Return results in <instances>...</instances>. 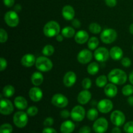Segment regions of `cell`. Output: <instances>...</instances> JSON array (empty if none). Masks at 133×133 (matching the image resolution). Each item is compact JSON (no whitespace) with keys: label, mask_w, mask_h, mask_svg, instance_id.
<instances>
[{"label":"cell","mask_w":133,"mask_h":133,"mask_svg":"<svg viewBox=\"0 0 133 133\" xmlns=\"http://www.w3.org/2000/svg\"><path fill=\"white\" fill-rule=\"evenodd\" d=\"M108 79L113 84L122 85L127 81V75L123 70L115 68L110 71L108 75Z\"/></svg>","instance_id":"obj_1"},{"label":"cell","mask_w":133,"mask_h":133,"mask_svg":"<svg viewBox=\"0 0 133 133\" xmlns=\"http://www.w3.org/2000/svg\"><path fill=\"white\" fill-rule=\"evenodd\" d=\"M43 31L44 35L47 37H55L61 32V26L55 21H49L44 25Z\"/></svg>","instance_id":"obj_2"},{"label":"cell","mask_w":133,"mask_h":133,"mask_svg":"<svg viewBox=\"0 0 133 133\" xmlns=\"http://www.w3.org/2000/svg\"><path fill=\"white\" fill-rule=\"evenodd\" d=\"M35 66L38 71L42 72H48L52 70L53 64L48 57L42 56L36 58Z\"/></svg>","instance_id":"obj_3"},{"label":"cell","mask_w":133,"mask_h":133,"mask_svg":"<svg viewBox=\"0 0 133 133\" xmlns=\"http://www.w3.org/2000/svg\"><path fill=\"white\" fill-rule=\"evenodd\" d=\"M118 34L116 30L111 28H107L104 29L101 32L100 38L101 41L106 44H112L117 38Z\"/></svg>","instance_id":"obj_4"},{"label":"cell","mask_w":133,"mask_h":133,"mask_svg":"<svg viewBox=\"0 0 133 133\" xmlns=\"http://www.w3.org/2000/svg\"><path fill=\"white\" fill-rule=\"evenodd\" d=\"M13 122L18 128H23L28 122V114L23 111H18L14 114Z\"/></svg>","instance_id":"obj_5"},{"label":"cell","mask_w":133,"mask_h":133,"mask_svg":"<svg viewBox=\"0 0 133 133\" xmlns=\"http://www.w3.org/2000/svg\"><path fill=\"white\" fill-rule=\"evenodd\" d=\"M4 20L6 25L10 27H16L19 23V16L14 10L8 11L4 16Z\"/></svg>","instance_id":"obj_6"},{"label":"cell","mask_w":133,"mask_h":133,"mask_svg":"<svg viewBox=\"0 0 133 133\" xmlns=\"http://www.w3.org/2000/svg\"><path fill=\"white\" fill-rule=\"evenodd\" d=\"M85 114V109L81 105H77L71 110L70 117L75 122H81L84 119Z\"/></svg>","instance_id":"obj_7"},{"label":"cell","mask_w":133,"mask_h":133,"mask_svg":"<svg viewBox=\"0 0 133 133\" xmlns=\"http://www.w3.org/2000/svg\"><path fill=\"white\" fill-rule=\"evenodd\" d=\"M109 123L105 118H99L95 121L93 125V129L96 133H105L107 131Z\"/></svg>","instance_id":"obj_8"},{"label":"cell","mask_w":133,"mask_h":133,"mask_svg":"<svg viewBox=\"0 0 133 133\" xmlns=\"http://www.w3.org/2000/svg\"><path fill=\"white\" fill-rule=\"evenodd\" d=\"M111 122L117 127L122 126L125 122V116L120 110H114L110 115Z\"/></svg>","instance_id":"obj_9"},{"label":"cell","mask_w":133,"mask_h":133,"mask_svg":"<svg viewBox=\"0 0 133 133\" xmlns=\"http://www.w3.org/2000/svg\"><path fill=\"white\" fill-rule=\"evenodd\" d=\"M14 111V105L7 99H1L0 101V113L3 115H10Z\"/></svg>","instance_id":"obj_10"},{"label":"cell","mask_w":133,"mask_h":133,"mask_svg":"<svg viewBox=\"0 0 133 133\" xmlns=\"http://www.w3.org/2000/svg\"><path fill=\"white\" fill-rule=\"evenodd\" d=\"M94 56L97 61L103 62H106L109 59V57H110V53L106 48L100 47L96 49L94 53Z\"/></svg>","instance_id":"obj_11"},{"label":"cell","mask_w":133,"mask_h":133,"mask_svg":"<svg viewBox=\"0 0 133 133\" xmlns=\"http://www.w3.org/2000/svg\"><path fill=\"white\" fill-rule=\"evenodd\" d=\"M51 103L58 108H65L68 105V99L63 94H56L52 97Z\"/></svg>","instance_id":"obj_12"},{"label":"cell","mask_w":133,"mask_h":133,"mask_svg":"<svg viewBox=\"0 0 133 133\" xmlns=\"http://www.w3.org/2000/svg\"><path fill=\"white\" fill-rule=\"evenodd\" d=\"M97 109L103 114H107L113 109V103L109 99H103L97 103Z\"/></svg>","instance_id":"obj_13"},{"label":"cell","mask_w":133,"mask_h":133,"mask_svg":"<svg viewBox=\"0 0 133 133\" xmlns=\"http://www.w3.org/2000/svg\"><path fill=\"white\" fill-rule=\"evenodd\" d=\"M92 58H93V54L92 51L87 49H84L78 53L77 57L78 62L83 64H86L90 62Z\"/></svg>","instance_id":"obj_14"},{"label":"cell","mask_w":133,"mask_h":133,"mask_svg":"<svg viewBox=\"0 0 133 133\" xmlns=\"http://www.w3.org/2000/svg\"><path fill=\"white\" fill-rule=\"evenodd\" d=\"M77 81V75L74 71H68L66 74L64 75L63 78V83L65 87H73L76 83Z\"/></svg>","instance_id":"obj_15"},{"label":"cell","mask_w":133,"mask_h":133,"mask_svg":"<svg viewBox=\"0 0 133 133\" xmlns=\"http://www.w3.org/2000/svg\"><path fill=\"white\" fill-rule=\"evenodd\" d=\"M29 96L32 101L38 102L42 99L43 92L38 87H32L29 90Z\"/></svg>","instance_id":"obj_16"},{"label":"cell","mask_w":133,"mask_h":133,"mask_svg":"<svg viewBox=\"0 0 133 133\" xmlns=\"http://www.w3.org/2000/svg\"><path fill=\"white\" fill-rule=\"evenodd\" d=\"M36 57L32 54H25L22 57L21 59V64L23 65L24 67L30 68L32 67L34 64L36 63Z\"/></svg>","instance_id":"obj_17"},{"label":"cell","mask_w":133,"mask_h":133,"mask_svg":"<svg viewBox=\"0 0 133 133\" xmlns=\"http://www.w3.org/2000/svg\"><path fill=\"white\" fill-rule=\"evenodd\" d=\"M92 94L88 90H84L79 92L77 96V101L81 105H86L90 101Z\"/></svg>","instance_id":"obj_18"},{"label":"cell","mask_w":133,"mask_h":133,"mask_svg":"<svg viewBox=\"0 0 133 133\" xmlns=\"http://www.w3.org/2000/svg\"><path fill=\"white\" fill-rule=\"evenodd\" d=\"M75 10L71 5H65L62 10V15L66 20H72L75 17Z\"/></svg>","instance_id":"obj_19"},{"label":"cell","mask_w":133,"mask_h":133,"mask_svg":"<svg viewBox=\"0 0 133 133\" xmlns=\"http://www.w3.org/2000/svg\"><path fill=\"white\" fill-rule=\"evenodd\" d=\"M89 35L84 30H81L77 32L75 35V41L79 44H83L88 41Z\"/></svg>","instance_id":"obj_20"},{"label":"cell","mask_w":133,"mask_h":133,"mask_svg":"<svg viewBox=\"0 0 133 133\" xmlns=\"http://www.w3.org/2000/svg\"><path fill=\"white\" fill-rule=\"evenodd\" d=\"M110 57L114 61H119L123 58V51L122 48L118 46H114L109 51Z\"/></svg>","instance_id":"obj_21"},{"label":"cell","mask_w":133,"mask_h":133,"mask_svg":"<svg viewBox=\"0 0 133 133\" xmlns=\"http://www.w3.org/2000/svg\"><path fill=\"white\" fill-rule=\"evenodd\" d=\"M104 92H105V95L107 96L108 97L110 98H113L115 97L118 94V88L113 83H109L107 84L105 87L104 88Z\"/></svg>","instance_id":"obj_22"},{"label":"cell","mask_w":133,"mask_h":133,"mask_svg":"<svg viewBox=\"0 0 133 133\" xmlns=\"http://www.w3.org/2000/svg\"><path fill=\"white\" fill-rule=\"evenodd\" d=\"M75 125L73 122L66 120L61 124L60 130L62 133H71L75 130Z\"/></svg>","instance_id":"obj_23"},{"label":"cell","mask_w":133,"mask_h":133,"mask_svg":"<svg viewBox=\"0 0 133 133\" xmlns=\"http://www.w3.org/2000/svg\"><path fill=\"white\" fill-rule=\"evenodd\" d=\"M14 106L19 110H25L28 106L27 101L23 96H17L14 99Z\"/></svg>","instance_id":"obj_24"},{"label":"cell","mask_w":133,"mask_h":133,"mask_svg":"<svg viewBox=\"0 0 133 133\" xmlns=\"http://www.w3.org/2000/svg\"><path fill=\"white\" fill-rule=\"evenodd\" d=\"M31 80L33 85H35V87H38L42 84L44 81V77L42 73L39 71H35L31 75Z\"/></svg>","instance_id":"obj_25"},{"label":"cell","mask_w":133,"mask_h":133,"mask_svg":"<svg viewBox=\"0 0 133 133\" xmlns=\"http://www.w3.org/2000/svg\"><path fill=\"white\" fill-rule=\"evenodd\" d=\"M61 34L64 37L70 38H72L73 36H75V31L72 27L67 26V27H65L62 29V31H61Z\"/></svg>","instance_id":"obj_26"},{"label":"cell","mask_w":133,"mask_h":133,"mask_svg":"<svg viewBox=\"0 0 133 133\" xmlns=\"http://www.w3.org/2000/svg\"><path fill=\"white\" fill-rule=\"evenodd\" d=\"M14 93H15V88L13 86L10 85V84L5 86L3 89V96L5 97H7V98H9V97L14 96Z\"/></svg>","instance_id":"obj_27"},{"label":"cell","mask_w":133,"mask_h":133,"mask_svg":"<svg viewBox=\"0 0 133 133\" xmlns=\"http://www.w3.org/2000/svg\"><path fill=\"white\" fill-rule=\"evenodd\" d=\"M99 70V64L96 62H91L87 67V72L90 74V75H94L98 73Z\"/></svg>","instance_id":"obj_28"},{"label":"cell","mask_w":133,"mask_h":133,"mask_svg":"<svg viewBox=\"0 0 133 133\" xmlns=\"http://www.w3.org/2000/svg\"><path fill=\"white\" fill-rule=\"evenodd\" d=\"M99 44L98 38L95 36H92L90 38H89L88 41V48L90 50H95L97 49Z\"/></svg>","instance_id":"obj_29"},{"label":"cell","mask_w":133,"mask_h":133,"mask_svg":"<svg viewBox=\"0 0 133 133\" xmlns=\"http://www.w3.org/2000/svg\"><path fill=\"white\" fill-rule=\"evenodd\" d=\"M108 77L105 75H102L99 76L96 79V86L99 88H104L107 84Z\"/></svg>","instance_id":"obj_30"},{"label":"cell","mask_w":133,"mask_h":133,"mask_svg":"<svg viewBox=\"0 0 133 133\" xmlns=\"http://www.w3.org/2000/svg\"><path fill=\"white\" fill-rule=\"evenodd\" d=\"M87 117L90 121L96 120L98 117V110L94 108L89 109L87 113Z\"/></svg>","instance_id":"obj_31"},{"label":"cell","mask_w":133,"mask_h":133,"mask_svg":"<svg viewBox=\"0 0 133 133\" xmlns=\"http://www.w3.org/2000/svg\"><path fill=\"white\" fill-rule=\"evenodd\" d=\"M42 52V54L44 55V56L49 57V56H51L54 53L55 48L52 45L48 44V45H45V46L43 48Z\"/></svg>","instance_id":"obj_32"},{"label":"cell","mask_w":133,"mask_h":133,"mask_svg":"<svg viewBox=\"0 0 133 133\" xmlns=\"http://www.w3.org/2000/svg\"><path fill=\"white\" fill-rule=\"evenodd\" d=\"M90 31L93 34H99V32H101V25L97 23H92L90 24L89 27H88Z\"/></svg>","instance_id":"obj_33"},{"label":"cell","mask_w":133,"mask_h":133,"mask_svg":"<svg viewBox=\"0 0 133 133\" xmlns=\"http://www.w3.org/2000/svg\"><path fill=\"white\" fill-rule=\"evenodd\" d=\"M122 94L125 96H131L133 94V85L127 84L122 88Z\"/></svg>","instance_id":"obj_34"},{"label":"cell","mask_w":133,"mask_h":133,"mask_svg":"<svg viewBox=\"0 0 133 133\" xmlns=\"http://www.w3.org/2000/svg\"><path fill=\"white\" fill-rule=\"evenodd\" d=\"M12 126L9 123H4L0 127V133H12Z\"/></svg>","instance_id":"obj_35"},{"label":"cell","mask_w":133,"mask_h":133,"mask_svg":"<svg viewBox=\"0 0 133 133\" xmlns=\"http://www.w3.org/2000/svg\"><path fill=\"white\" fill-rule=\"evenodd\" d=\"M38 112V109L36 107L31 106L27 109V114L29 116H35Z\"/></svg>","instance_id":"obj_36"},{"label":"cell","mask_w":133,"mask_h":133,"mask_svg":"<svg viewBox=\"0 0 133 133\" xmlns=\"http://www.w3.org/2000/svg\"><path fill=\"white\" fill-rule=\"evenodd\" d=\"M8 40V34L4 29L1 28L0 29V42L5 43Z\"/></svg>","instance_id":"obj_37"},{"label":"cell","mask_w":133,"mask_h":133,"mask_svg":"<svg viewBox=\"0 0 133 133\" xmlns=\"http://www.w3.org/2000/svg\"><path fill=\"white\" fill-rule=\"evenodd\" d=\"M123 130L126 133H133V121H131L125 124Z\"/></svg>","instance_id":"obj_38"},{"label":"cell","mask_w":133,"mask_h":133,"mask_svg":"<svg viewBox=\"0 0 133 133\" xmlns=\"http://www.w3.org/2000/svg\"><path fill=\"white\" fill-rule=\"evenodd\" d=\"M82 87L84 90H88L92 87V81L89 78H85L82 81Z\"/></svg>","instance_id":"obj_39"},{"label":"cell","mask_w":133,"mask_h":133,"mask_svg":"<svg viewBox=\"0 0 133 133\" xmlns=\"http://www.w3.org/2000/svg\"><path fill=\"white\" fill-rule=\"evenodd\" d=\"M132 64L131 60L128 57H124L122 59V64L123 67L129 68Z\"/></svg>","instance_id":"obj_40"},{"label":"cell","mask_w":133,"mask_h":133,"mask_svg":"<svg viewBox=\"0 0 133 133\" xmlns=\"http://www.w3.org/2000/svg\"><path fill=\"white\" fill-rule=\"evenodd\" d=\"M7 67V62L6 59L3 57L0 58V70L1 71H3Z\"/></svg>","instance_id":"obj_41"},{"label":"cell","mask_w":133,"mask_h":133,"mask_svg":"<svg viewBox=\"0 0 133 133\" xmlns=\"http://www.w3.org/2000/svg\"><path fill=\"white\" fill-rule=\"evenodd\" d=\"M53 123H54V119L51 117H48V118H45L44 122V125L45 127H51V125H53Z\"/></svg>","instance_id":"obj_42"},{"label":"cell","mask_w":133,"mask_h":133,"mask_svg":"<svg viewBox=\"0 0 133 133\" xmlns=\"http://www.w3.org/2000/svg\"><path fill=\"white\" fill-rule=\"evenodd\" d=\"M71 24H72L73 27L77 29L80 28L81 26V23L80 21L78 19H75V18L71 20Z\"/></svg>","instance_id":"obj_43"},{"label":"cell","mask_w":133,"mask_h":133,"mask_svg":"<svg viewBox=\"0 0 133 133\" xmlns=\"http://www.w3.org/2000/svg\"><path fill=\"white\" fill-rule=\"evenodd\" d=\"M70 116H71V112H70L68 110H62L61 112V116L62 118L66 119V118H69Z\"/></svg>","instance_id":"obj_44"},{"label":"cell","mask_w":133,"mask_h":133,"mask_svg":"<svg viewBox=\"0 0 133 133\" xmlns=\"http://www.w3.org/2000/svg\"><path fill=\"white\" fill-rule=\"evenodd\" d=\"M79 133H90L91 132V129L90 127L88 126H83L81 128L79 129Z\"/></svg>","instance_id":"obj_45"},{"label":"cell","mask_w":133,"mask_h":133,"mask_svg":"<svg viewBox=\"0 0 133 133\" xmlns=\"http://www.w3.org/2000/svg\"><path fill=\"white\" fill-rule=\"evenodd\" d=\"M105 3L109 7H114L116 5L117 0H105Z\"/></svg>","instance_id":"obj_46"},{"label":"cell","mask_w":133,"mask_h":133,"mask_svg":"<svg viewBox=\"0 0 133 133\" xmlns=\"http://www.w3.org/2000/svg\"><path fill=\"white\" fill-rule=\"evenodd\" d=\"M3 1L4 5L9 8L12 7L15 3V0H3Z\"/></svg>","instance_id":"obj_47"},{"label":"cell","mask_w":133,"mask_h":133,"mask_svg":"<svg viewBox=\"0 0 133 133\" xmlns=\"http://www.w3.org/2000/svg\"><path fill=\"white\" fill-rule=\"evenodd\" d=\"M42 133H57V132L55 129L49 127H46L43 129Z\"/></svg>","instance_id":"obj_48"},{"label":"cell","mask_w":133,"mask_h":133,"mask_svg":"<svg viewBox=\"0 0 133 133\" xmlns=\"http://www.w3.org/2000/svg\"><path fill=\"white\" fill-rule=\"evenodd\" d=\"M56 37V40H57V42H61L63 41L64 40V36H62V35L61 34V35H59L58 34L57 36H55Z\"/></svg>","instance_id":"obj_49"},{"label":"cell","mask_w":133,"mask_h":133,"mask_svg":"<svg viewBox=\"0 0 133 133\" xmlns=\"http://www.w3.org/2000/svg\"><path fill=\"white\" fill-rule=\"evenodd\" d=\"M111 133H122V131H121L120 129L116 126V127L112 129Z\"/></svg>","instance_id":"obj_50"},{"label":"cell","mask_w":133,"mask_h":133,"mask_svg":"<svg viewBox=\"0 0 133 133\" xmlns=\"http://www.w3.org/2000/svg\"><path fill=\"white\" fill-rule=\"evenodd\" d=\"M127 102H128L129 105H131V107H133V96H131L128 97V99H127Z\"/></svg>","instance_id":"obj_51"},{"label":"cell","mask_w":133,"mask_h":133,"mask_svg":"<svg viewBox=\"0 0 133 133\" xmlns=\"http://www.w3.org/2000/svg\"><path fill=\"white\" fill-rule=\"evenodd\" d=\"M129 79L130 83H131V84L133 85V71H131V74H129Z\"/></svg>","instance_id":"obj_52"},{"label":"cell","mask_w":133,"mask_h":133,"mask_svg":"<svg viewBox=\"0 0 133 133\" xmlns=\"http://www.w3.org/2000/svg\"><path fill=\"white\" fill-rule=\"evenodd\" d=\"M129 32L130 33L133 35V23L130 25L129 27Z\"/></svg>","instance_id":"obj_53"},{"label":"cell","mask_w":133,"mask_h":133,"mask_svg":"<svg viewBox=\"0 0 133 133\" xmlns=\"http://www.w3.org/2000/svg\"><path fill=\"white\" fill-rule=\"evenodd\" d=\"M132 51H133V45H132Z\"/></svg>","instance_id":"obj_54"},{"label":"cell","mask_w":133,"mask_h":133,"mask_svg":"<svg viewBox=\"0 0 133 133\" xmlns=\"http://www.w3.org/2000/svg\"><path fill=\"white\" fill-rule=\"evenodd\" d=\"M132 15H133V14H132Z\"/></svg>","instance_id":"obj_55"}]
</instances>
